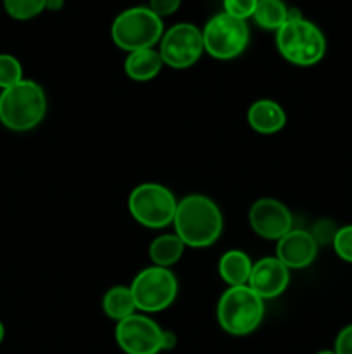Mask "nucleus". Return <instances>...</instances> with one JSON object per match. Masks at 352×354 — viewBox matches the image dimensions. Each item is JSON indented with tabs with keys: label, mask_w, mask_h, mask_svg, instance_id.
<instances>
[{
	"label": "nucleus",
	"mask_w": 352,
	"mask_h": 354,
	"mask_svg": "<svg viewBox=\"0 0 352 354\" xmlns=\"http://www.w3.org/2000/svg\"><path fill=\"white\" fill-rule=\"evenodd\" d=\"M175 232L190 248H209L223 232V214L213 199L200 194L183 197L176 206Z\"/></svg>",
	"instance_id": "obj_1"
},
{
	"label": "nucleus",
	"mask_w": 352,
	"mask_h": 354,
	"mask_svg": "<svg viewBox=\"0 0 352 354\" xmlns=\"http://www.w3.org/2000/svg\"><path fill=\"white\" fill-rule=\"evenodd\" d=\"M47 97L33 80H21L0 93V123L12 131H28L43 121Z\"/></svg>",
	"instance_id": "obj_2"
},
{
	"label": "nucleus",
	"mask_w": 352,
	"mask_h": 354,
	"mask_svg": "<svg viewBox=\"0 0 352 354\" xmlns=\"http://www.w3.org/2000/svg\"><path fill=\"white\" fill-rule=\"evenodd\" d=\"M264 318V299L248 286L228 287L217 303V322L226 334H252Z\"/></svg>",
	"instance_id": "obj_3"
},
{
	"label": "nucleus",
	"mask_w": 352,
	"mask_h": 354,
	"mask_svg": "<svg viewBox=\"0 0 352 354\" xmlns=\"http://www.w3.org/2000/svg\"><path fill=\"white\" fill-rule=\"evenodd\" d=\"M276 47L283 59L295 66H314L324 57L326 38L311 21L289 19L276 31Z\"/></svg>",
	"instance_id": "obj_4"
},
{
	"label": "nucleus",
	"mask_w": 352,
	"mask_h": 354,
	"mask_svg": "<svg viewBox=\"0 0 352 354\" xmlns=\"http://www.w3.org/2000/svg\"><path fill=\"white\" fill-rule=\"evenodd\" d=\"M110 35L117 47L135 52L154 47L164 35V24L148 7H131L114 19Z\"/></svg>",
	"instance_id": "obj_5"
},
{
	"label": "nucleus",
	"mask_w": 352,
	"mask_h": 354,
	"mask_svg": "<svg viewBox=\"0 0 352 354\" xmlns=\"http://www.w3.org/2000/svg\"><path fill=\"white\" fill-rule=\"evenodd\" d=\"M175 196L159 183H141L131 190L128 209L137 223L147 228H162L173 223L176 214Z\"/></svg>",
	"instance_id": "obj_6"
},
{
	"label": "nucleus",
	"mask_w": 352,
	"mask_h": 354,
	"mask_svg": "<svg viewBox=\"0 0 352 354\" xmlns=\"http://www.w3.org/2000/svg\"><path fill=\"white\" fill-rule=\"evenodd\" d=\"M137 310L159 313L175 303L178 296V280L169 268L148 266L141 270L130 286Z\"/></svg>",
	"instance_id": "obj_7"
},
{
	"label": "nucleus",
	"mask_w": 352,
	"mask_h": 354,
	"mask_svg": "<svg viewBox=\"0 0 352 354\" xmlns=\"http://www.w3.org/2000/svg\"><path fill=\"white\" fill-rule=\"evenodd\" d=\"M202 38L204 50L211 57L228 61L238 57L247 48L248 26L244 19L221 12L207 21Z\"/></svg>",
	"instance_id": "obj_8"
},
{
	"label": "nucleus",
	"mask_w": 352,
	"mask_h": 354,
	"mask_svg": "<svg viewBox=\"0 0 352 354\" xmlns=\"http://www.w3.org/2000/svg\"><path fill=\"white\" fill-rule=\"evenodd\" d=\"M204 52L202 31L190 23H179L169 28L161 38L162 62L173 69L192 68Z\"/></svg>",
	"instance_id": "obj_9"
},
{
	"label": "nucleus",
	"mask_w": 352,
	"mask_h": 354,
	"mask_svg": "<svg viewBox=\"0 0 352 354\" xmlns=\"http://www.w3.org/2000/svg\"><path fill=\"white\" fill-rule=\"evenodd\" d=\"M162 334L164 330L145 315L135 313L116 325V342L126 354H159Z\"/></svg>",
	"instance_id": "obj_10"
},
{
	"label": "nucleus",
	"mask_w": 352,
	"mask_h": 354,
	"mask_svg": "<svg viewBox=\"0 0 352 354\" xmlns=\"http://www.w3.org/2000/svg\"><path fill=\"white\" fill-rule=\"evenodd\" d=\"M248 221L259 237L276 242L289 234L293 225L289 207L276 199L255 201L248 213Z\"/></svg>",
	"instance_id": "obj_11"
},
{
	"label": "nucleus",
	"mask_w": 352,
	"mask_h": 354,
	"mask_svg": "<svg viewBox=\"0 0 352 354\" xmlns=\"http://www.w3.org/2000/svg\"><path fill=\"white\" fill-rule=\"evenodd\" d=\"M290 283V270L278 258H262L252 266L251 279L247 286L261 299H275L282 296Z\"/></svg>",
	"instance_id": "obj_12"
},
{
	"label": "nucleus",
	"mask_w": 352,
	"mask_h": 354,
	"mask_svg": "<svg viewBox=\"0 0 352 354\" xmlns=\"http://www.w3.org/2000/svg\"><path fill=\"white\" fill-rule=\"evenodd\" d=\"M317 256V242L306 230H290L276 244V258L289 270L309 266Z\"/></svg>",
	"instance_id": "obj_13"
},
{
	"label": "nucleus",
	"mask_w": 352,
	"mask_h": 354,
	"mask_svg": "<svg viewBox=\"0 0 352 354\" xmlns=\"http://www.w3.org/2000/svg\"><path fill=\"white\" fill-rule=\"evenodd\" d=\"M248 124L252 130L262 135H273L283 130L286 124V114L278 102L271 99L255 100L247 113Z\"/></svg>",
	"instance_id": "obj_14"
},
{
	"label": "nucleus",
	"mask_w": 352,
	"mask_h": 354,
	"mask_svg": "<svg viewBox=\"0 0 352 354\" xmlns=\"http://www.w3.org/2000/svg\"><path fill=\"white\" fill-rule=\"evenodd\" d=\"M162 57L154 48L130 52L124 61V71L133 82H150L162 69Z\"/></svg>",
	"instance_id": "obj_15"
},
{
	"label": "nucleus",
	"mask_w": 352,
	"mask_h": 354,
	"mask_svg": "<svg viewBox=\"0 0 352 354\" xmlns=\"http://www.w3.org/2000/svg\"><path fill=\"white\" fill-rule=\"evenodd\" d=\"M252 261L248 254L238 249H231V251L224 252L219 259V275L224 282L230 287H240L247 286L248 279L252 273Z\"/></svg>",
	"instance_id": "obj_16"
},
{
	"label": "nucleus",
	"mask_w": 352,
	"mask_h": 354,
	"mask_svg": "<svg viewBox=\"0 0 352 354\" xmlns=\"http://www.w3.org/2000/svg\"><path fill=\"white\" fill-rule=\"evenodd\" d=\"M185 248L186 245L183 244V241L176 234L159 235L157 239L152 241L150 248H148V256H150L152 263L155 266L169 268V266L179 261Z\"/></svg>",
	"instance_id": "obj_17"
},
{
	"label": "nucleus",
	"mask_w": 352,
	"mask_h": 354,
	"mask_svg": "<svg viewBox=\"0 0 352 354\" xmlns=\"http://www.w3.org/2000/svg\"><path fill=\"white\" fill-rule=\"evenodd\" d=\"M102 308L104 313L116 322L131 317V315H135V310H137L130 287L124 286H116L107 290L102 301Z\"/></svg>",
	"instance_id": "obj_18"
},
{
	"label": "nucleus",
	"mask_w": 352,
	"mask_h": 354,
	"mask_svg": "<svg viewBox=\"0 0 352 354\" xmlns=\"http://www.w3.org/2000/svg\"><path fill=\"white\" fill-rule=\"evenodd\" d=\"M252 17L264 30L278 31L289 21V7L283 0H259Z\"/></svg>",
	"instance_id": "obj_19"
},
{
	"label": "nucleus",
	"mask_w": 352,
	"mask_h": 354,
	"mask_svg": "<svg viewBox=\"0 0 352 354\" xmlns=\"http://www.w3.org/2000/svg\"><path fill=\"white\" fill-rule=\"evenodd\" d=\"M6 12L17 21L38 16L47 7V0H3Z\"/></svg>",
	"instance_id": "obj_20"
},
{
	"label": "nucleus",
	"mask_w": 352,
	"mask_h": 354,
	"mask_svg": "<svg viewBox=\"0 0 352 354\" xmlns=\"http://www.w3.org/2000/svg\"><path fill=\"white\" fill-rule=\"evenodd\" d=\"M21 80H24L21 62L14 55L0 54V88H10Z\"/></svg>",
	"instance_id": "obj_21"
},
{
	"label": "nucleus",
	"mask_w": 352,
	"mask_h": 354,
	"mask_svg": "<svg viewBox=\"0 0 352 354\" xmlns=\"http://www.w3.org/2000/svg\"><path fill=\"white\" fill-rule=\"evenodd\" d=\"M331 244H333V249L338 258L347 263H352V225L338 228Z\"/></svg>",
	"instance_id": "obj_22"
},
{
	"label": "nucleus",
	"mask_w": 352,
	"mask_h": 354,
	"mask_svg": "<svg viewBox=\"0 0 352 354\" xmlns=\"http://www.w3.org/2000/svg\"><path fill=\"white\" fill-rule=\"evenodd\" d=\"M257 2L259 0H223L224 12L245 21L247 17L254 16Z\"/></svg>",
	"instance_id": "obj_23"
},
{
	"label": "nucleus",
	"mask_w": 352,
	"mask_h": 354,
	"mask_svg": "<svg viewBox=\"0 0 352 354\" xmlns=\"http://www.w3.org/2000/svg\"><path fill=\"white\" fill-rule=\"evenodd\" d=\"M179 3H182V0H150L148 2V9L162 19L164 16L175 14L179 9Z\"/></svg>",
	"instance_id": "obj_24"
},
{
	"label": "nucleus",
	"mask_w": 352,
	"mask_h": 354,
	"mask_svg": "<svg viewBox=\"0 0 352 354\" xmlns=\"http://www.w3.org/2000/svg\"><path fill=\"white\" fill-rule=\"evenodd\" d=\"M335 354H352V324L342 328L335 339Z\"/></svg>",
	"instance_id": "obj_25"
},
{
	"label": "nucleus",
	"mask_w": 352,
	"mask_h": 354,
	"mask_svg": "<svg viewBox=\"0 0 352 354\" xmlns=\"http://www.w3.org/2000/svg\"><path fill=\"white\" fill-rule=\"evenodd\" d=\"M175 346H176V335L173 334V332L164 330V334H162V351H169V349H173Z\"/></svg>",
	"instance_id": "obj_26"
},
{
	"label": "nucleus",
	"mask_w": 352,
	"mask_h": 354,
	"mask_svg": "<svg viewBox=\"0 0 352 354\" xmlns=\"http://www.w3.org/2000/svg\"><path fill=\"white\" fill-rule=\"evenodd\" d=\"M64 3V0H47V7L45 9H50V10H59Z\"/></svg>",
	"instance_id": "obj_27"
},
{
	"label": "nucleus",
	"mask_w": 352,
	"mask_h": 354,
	"mask_svg": "<svg viewBox=\"0 0 352 354\" xmlns=\"http://www.w3.org/2000/svg\"><path fill=\"white\" fill-rule=\"evenodd\" d=\"M3 337H6V328H3V324L0 322V344H2Z\"/></svg>",
	"instance_id": "obj_28"
},
{
	"label": "nucleus",
	"mask_w": 352,
	"mask_h": 354,
	"mask_svg": "<svg viewBox=\"0 0 352 354\" xmlns=\"http://www.w3.org/2000/svg\"><path fill=\"white\" fill-rule=\"evenodd\" d=\"M316 354H335V353L330 351V349H323V351H320V353H316Z\"/></svg>",
	"instance_id": "obj_29"
}]
</instances>
